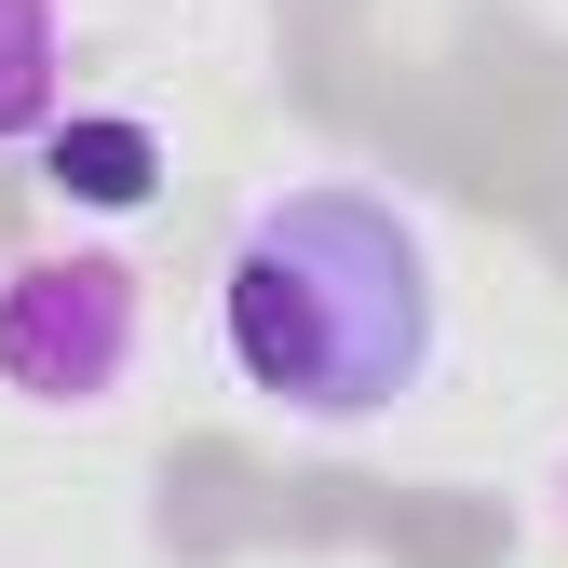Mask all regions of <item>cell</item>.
<instances>
[{
  "label": "cell",
  "mask_w": 568,
  "mask_h": 568,
  "mask_svg": "<svg viewBox=\"0 0 568 568\" xmlns=\"http://www.w3.org/2000/svg\"><path fill=\"white\" fill-rule=\"evenodd\" d=\"M217 325H231V366L257 406L312 419V434H352V419H379L434 379L447 284H434V244H419V217L393 190L298 176L231 231Z\"/></svg>",
  "instance_id": "obj_1"
},
{
  "label": "cell",
  "mask_w": 568,
  "mask_h": 568,
  "mask_svg": "<svg viewBox=\"0 0 568 568\" xmlns=\"http://www.w3.org/2000/svg\"><path fill=\"white\" fill-rule=\"evenodd\" d=\"M135 325H150V298H135V271L68 244V257H14L0 271V393L14 406H109L135 379Z\"/></svg>",
  "instance_id": "obj_2"
},
{
  "label": "cell",
  "mask_w": 568,
  "mask_h": 568,
  "mask_svg": "<svg viewBox=\"0 0 568 568\" xmlns=\"http://www.w3.org/2000/svg\"><path fill=\"white\" fill-rule=\"evenodd\" d=\"M41 176H54V203L135 217V203L163 190V135L150 122H41Z\"/></svg>",
  "instance_id": "obj_3"
},
{
  "label": "cell",
  "mask_w": 568,
  "mask_h": 568,
  "mask_svg": "<svg viewBox=\"0 0 568 568\" xmlns=\"http://www.w3.org/2000/svg\"><path fill=\"white\" fill-rule=\"evenodd\" d=\"M54 82H68V28H54V0H0V150L54 122Z\"/></svg>",
  "instance_id": "obj_4"
}]
</instances>
